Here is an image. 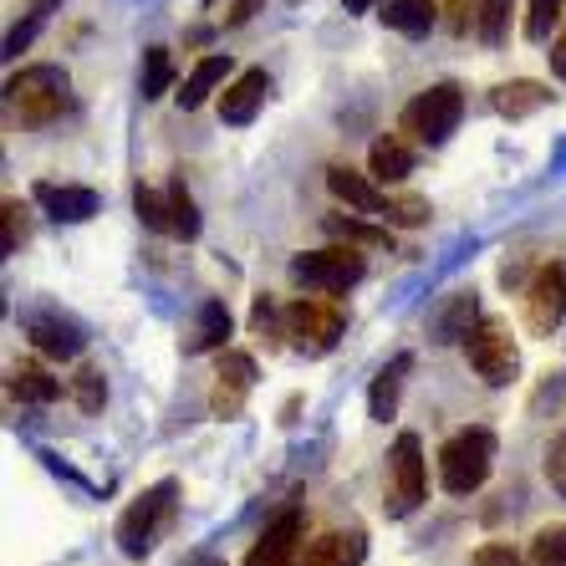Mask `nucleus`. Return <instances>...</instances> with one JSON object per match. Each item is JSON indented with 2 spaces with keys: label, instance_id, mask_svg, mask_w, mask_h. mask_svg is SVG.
<instances>
[{
  "label": "nucleus",
  "instance_id": "nucleus-1",
  "mask_svg": "<svg viewBox=\"0 0 566 566\" xmlns=\"http://www.w3.org/2000/svg\"><path fill=\"white\" fill-rule=\"evenodd\" d=\"M174 511H179V480L148 485L144 495L118 515V552L133 556V562H144V556L154 552V541L174 526Z\"/></svg>",
  "mask_w": 566,
  "mask_h": 566
},
{
  "label": "nucleus",
  "instance_id": "nucleus-2",
  "mask_svg": "<svg viewBox=\"0 0 566 566\" xmlns=\"http://www.w3.org/2000/svg\"><path fill=\"white\" fill-rule=\"evenodd\" d=\"M490 470H495V434L485 423L449 434L444 449H439V485L449 495H474L490 480Z\"/></svg>",
  "mask_w": 566,
  "mask_h": 566
},
{
  "label": "nucleus",
  "instance_id": "nucleus-3",
  "mask_svg": "<svg viewBox=\"0 0 566 566\" xmlns=\"http://www.w3.org/2000/svg\"><path fill=\"white\" fill-rule=\"evenodd\" d=\"M6 103L21 113V123L41 128V123H56L72 107V82H66L62 66H27L6 82Z\"/></svg>",
  "mask_w": 566,
  "mask_h": 566
},
{
  "label": "nucleus",
  "instance_id": "nucleus-4",
  "mask_svg": "<svg viewBox=\"0 0 566 566\" xmlns=\"http://www.w3.org/2000/svg\"><path fill=\"white\" fill-rule=\"evenodd\" d=\"M363 276H368V261H363L357 245H347V240H337L327 251L291 255V281L306 291H322V296H347Z\"/></svg>",
  "mask_w": 566,
  "mask_h": 566
},
{
  "label": "nucleus",
  "instance_id": "nucleus-5",
  "mask_svg": "<svg viewBox=\"0 0 566 566\" xmlns=\"http://www.w3.org/2000/svg\"><path fill=\"white\" fill-rule=\"evenodd\" d=\"M464 118V93L460 82H434L429 93H419L409 107H403V133H409L413 144H449V133L460 128Z\"/></svg>",
  "mask_w": 566,
  "mask_h": 566
},
{
  "label": "nucleus",
  "instance_id": "nucleus-6",
  "mask_svg": "<svg viewBox=\"0 0 566 566\" xmlns=\"http://www.w3.org/2000/svg\"><path fill=\"white\" fill-rule=\"evenodd\" d=\"M343 327H347L343 306L322 302V291H316V296H296V302L286 306V337H291V347L306 357L332 353V347L343 343Z\"/></svg>",
  "mask_w": 566,
  "mask_h": 566
},
{
  "label": "nucleus",
  "instance_id": "nucleus-7",
  "mask_svg": "<svg viewBox=\"0 0 566 566\" xmlns=\"http://www.w3.org/2000/svg\"><path fill=\"white\" fill-rule=\"evenodd\" d=\"M21 332L31 337V347H36L41 357H56V363H72V357H82V347H87V327L52 302L27 306V312H21Z\"/></svg>",
  "mask_w": 566,
  "mask_h": 566
},
{
  "label": "nucleus",
  "instance_id": "nucleus-8",
  "mask_svg": "<svg viewBox=\"0 0 566 566\" xmlns=\"http://www.w3.org/2000/svg\"><path fill=\"white\" fill-rule=\"evenodd\" d=\"M429 495V474H423V444L419 434H398L394 454H388V515L403 521L413 515Z\"/></svg>",
  "mask_w": 566,
  "mask_h": 566
},
{
  "label": "nucleus",
  "instance_id": "nucleus-9",
  "mask_svg": "<svg viewBox=\"0 0 566 566\" xmlns=\"http://www.w3.org/2000/svg\"><path fill=\"white\" fill-rule=\"evenodd\" d=\"M464 353H470V368L490 382V388H511L515 373H521V353H515V337L505 322H480V327L464 337Z\"/></svg>",
  "mask_w": 566,
  "mask_h": 566
},
{
  "label": "nucleus",
  "instance_id": "nucleus-10",
  "mask_svg": "<svg viewBox=\"0 0 566 566\" xmlns=\"http://www.w3.org/2000/svg\"><path fill=\"white\" fill-rule=\"evenodd\" d=\"M566 322V265H541L526 286V327L536 337H552Z\"/></svg>",
  "mask_w": 566,
  "mask_h": 566
},
{
  "label": "nucleus",
  "instance_id": "nucleus-11",
  "mask_svg": "<svg viewBox=\"0 0 566 566\" xmlns=\"http://www.w3.org/2000/svg\"><path fill=\"white\" fill-rule=\"evenodd\" d=\"M251 388H255V357L240 353V347H224V353H220V373H214V394H210L214 419H235V413L245 409Z\"/></svg>",
  "mask_w": 566,
  "mask_h": 566
},
{
  "label": "nucleus",
  "instance_id": "nucleus-12",
  "mask_svg": "<svg viewBox=\"0 0 566 566\" xmlns=\"http://www.w3.org/2000/svg\"><path fill=\"white\" fill-rule=\"evenodd\" d=\"M296 552H302V511L286 505V511L261 531V541L251 546L245 566H296Z\"/></svg>",
  "mask_w": 566,
  "mask_h": 566
},
{
  "label": "nucleus",
  "instance_id": "nucleus-13",
  "mask_svg": "<svg viewBox=\"0 0 566 566\" xmlns=\"http://www.w3.org/2000/svg\"><path fill=\"white\" fill-rule=\"evenodd\" d=\"M31 199H36L41 210L52 214L56 224H82L93 220L97 210H103V195L87 185H52V179H41L36 189H31Z\"/></svg>",
  "mask_w": 566,
  "mask_h": 566
},
{
  "label": "nucleus",
  "instance_id": "nucleus-14",
  "mask_svg": "<svg viewBox=\"0 0 566 566\" xmlns=\"http://www.w3.org/2000/svg\"><path fill=\"white\" fill-rule=\"evenodd\" d=\"M474 327H480V302H474V291H449L444 302L429 312V337H434L439 347L464 343Z\"/></svg>",
  "mask_w": 566,
  "mask_h": 566
},
{
  "label": "nucleus",
  "instance_id": "nucleus-15",
  "mask_svg": "<svg viewBox=\"0 0 566 566\" xmlns=\"http://www.w3.org/2000/svg\"><path fill=\"white\" fill-rule=\"evenodd\" d=\"M265 93H271V77H265L261 66H251V72H240L230 87L220 93V118L230 123V128H245V123L261 113Z\"/></svg>",
  "mask_w": 566,
  "mask_h": 566
},
{
  "label": "nucleus",
  "instance_id": "nucleus-16",
  "mask_svg": "<svg viewBox=\"0 0 566 566\" xmlns=\"http://www.w3.org/2000/svg\"><path fill=\"white\" fill-rule=\"evenodd\" d=\"M327 189L343 199L347 210H357V214H388V195L373 185V174H357V169H347V164H332V169H327Z\"/></svg>",
  "mask_w": 566,
  "mask_h": 566
},
{
  "label": "nucleus",
  "instance_id": "nucleus-17",
  "mask_svg": "<svg viewBox=\"0 0 566 566\" xmlns=\"http://www.w3.org/2000/svg\"><path fill=\"white\" fill-rule=\"evenodd\" d=\"M363 556H368L363 531H327L296 556V566H363Z\"/></svg>",
  "mask_w": 566,
  "mask_h": 566
},
{
  "label": "nucleus",
  "instance_id": "nucleus-18",
  "mask_svg": "<svg viewBox=\"0 0 566 566\" xmlns=\"http://www.w3.org/2000/svg\"><path fill=\"white\" fill-rule=\"evenodd\" d=\"M409 373H413V357L398 353L394 363H388V368L373 378V388H368V413H373L378 423H388V419L398 413V394H403V378H409Z\"/></svg>",
  "mask_w": 566,
  "mask_h": 566
},
{
  "label": "nucleus",
  "instance_id": "nucleus-19",
  "mask_svg": "<svg viewBox=\"0 0 566 566\" xmlns=\"http://www.w3.org/2000/svg\"><path fill=\"white\" fill-rule=\"evenodd\" d=\"M552 103V87H541V82H501L495 93H490V107L501 113V118H531L541 107Z\"/></svg>",
  "mask_w": 566,
  "mask_h": 566
},
{
  "label": "nucleus",
  "instance_id": "nucleus-20",
  "mask_svg": "<svg viewBox=\"0 0 566 566\" xmlns=\"http://www.w3.org/2000/svg\"><path fill=\"white\" fill-rule=\"evenodd\" d=\"M327 235L332 240H347L357 251H394V224H363L353 214H327Z\"/></svg>",
  "mask_w": 566,
  "mask_h": 566
},
{
  "label": "nucleus",
  "instance_id": "nucleus-21",
  "mask_svg": "<svg viewBox=\"0 0 566 566\" xmlns=\"http://www.w3.org/2000/svg\"><path fill=\"white\" fill-rule=\"evenodd\" d=\"M230 312H224V302H205L199 306V322H195V332H189V343H185V353L189 357H199V353H224V337H230Z\"/></svg>",
  "mask_w": 566,
  "mask_h": 566
},
{
  "label": "nucleus",
  "instance_id": "nucleus-22",
  "mask_svg": "<svg viewBox=\"0 0 566 566\" xmlns=\"http://www.w3.org/2000/svg\"><path fill=\"white\" fill-rule=\"evenodd\" d=\"M368 174L378 179V185H398V179H409L413 174V148L403 144V138H378L373 144V154H368Z\"/></svg>",
  "mask_w": 566,
  "mask_h": 566
},
{
  "label": "nucleus",
  "instance_id": "nucleus-23",
  "mask_svg": "<svg viewBox=\"0 0 566 566\" xmlns=\"http://www.w3.org/2000/svg\"><path fill=\"white\" fill-rule=\"evenodd\" d=\"M230 77V56H205V62L195 66V72H189L185 77V87H179V107H185V113H195V107H205L210 103V93L214 87H220V82Z\"/></svg>",
  "mask_w": 566,
  "mask_h": 566
},
{
  "label": "nucleus",
  "instance_id": "nucleus-24",
  "mask_svg": "<svg viewBox=\"0 0 566 566\" xmlns=\"http://www.w3.org/2000/svg\"><path fill=\"white\" fill-rule=\"evenodd\" d=\"M11 394L21 398V403H56V398H62V378H52V373L36 368V363H15Z\"/></svg>",
  "mask_w": 566,
  "mask_h": 566
},
{
  "label": "nucleus",
  "instance_id": "nucleus-25",
  "mask_svg": "<svg viewBox=\"0 0 566 566\" xmlns=\"http://www.w3.org/2000/svg\"><path fill=\"white\" fill-rule=\"evenodd\" d=\"M382 21H388L398 36H429V27L439 21V6L434 0H388Z\"/></svg>",
  "mask_w": 566,
  "mask_h": 566
},
{
  "label": "nucleus",
  "instance_id": "nucleus-26",
  "mask_svg": "<svg viewBox=\"0 0 566 566\" xmlns=\"http://www.w3.org/2000/svg\"><path fill=\"white\" fill-rule=\"evenodd\" d=\"M66 394H72V403H77L82 413H97V409L107 403V378H103V368L82 363V368L66 378Z\"/></svg>",
  "mask_w": 566,
  "mask_h": 566
},
{
  "label": "nucleus",
  "instance_id": "nucleus-27",
  "mask_svg": "<svg viewBox=\"0 0 566 566\" xmlns=\"http://www.w3.org/2000/svg\"><path fill=\"white\" fill-rule=\"evenodd\" d=\"M133 210H138V220L154 230V235H174V220H169V189L158 195V189L138 185L133 189Z\"/></svg>",
  "mask_w": 566,
  "mask_h": 566
},
{
  "label": "nucleus",
  "instance_id": "nucleus-28",
  "mask_svg": "<svg viewBox=\"0 0 566 566\" xmlns=\"http://www.w3.org/2000/svg\"><path fill=\"white\" fill-rule=\"evenodd\" d=\"M169 82H174V56L164 52V46H148L144 52V82H138L144 103H154V97L169 93Z\"/></svg>",
  "mask_w": 566,
  "mask_h": 566
},
{
  "label": "nucleus",
  "instance_id": "nucleus-29",
  "mask_svg": "<svg viewBox=\"0 0 566 566\" xmlns=\"http://www.w3.org/2000/svg\"><path fill=\"white\" fill-rule=\"evenodd\" d=\"M169 220H174V240L199 235V210H195V199H189L185 179H169Z\"/></svg>",
  "mask_w": 566,
  "mask_h": 566
},
{
  "label": "nucleus",
  "instance_id": "nucleus-30",
  "mask_svg": "<svg viewBox=\"0 0 566 566\" xmlns=\"http://www.w3.org/2000/svg\"><path fill=\"white\" fill-rule=\"evenodd\" d=\"M511 11H515V0H480V21H474V31H480L485 46H501L505 41V31H511Z\"/></svg>",
  "mask_w": 566,
  "mask_h": 566
},
{
  "label": "nucleus",
  "instance_id": "nucleus-31",
  "mask_svg": "<svg viewBox=\"0 0 566 566\" xmlns=\"http://www.w3.org/2000/svg\"><path fill=\"white\" fill-rule=\"evenodd\" d=\"M52 6H62V0H31L27 6V21L21 27H11V36H6V56H21L36 41V31H41V21L52 15Z\"/></svg>",
  "mask_w": 566,
  "mask_h": 566
},
{
  "label": "nucleus",
  "instance_id": "nucleus-32",
  "mask_svg": "<svg viewBox=\"0 0 566 566\" xmlns=\"http://www.w3.org/2000/svg\"><path fill=\"white\" fill-rule=\"evenodd\" d=\"M531 566H566V526H546L531 541Z\"/></svg>",
  "mask_w": 566,
  "mask_h": 566
},
{
  "label": "nucleus",
  "instance_id": "nucleus-33",
  "mask_svg": "<svg viewBox=\"0 0 566 566\" xmlns=\"http://www.w3.org/2000/svg\"><path fill=\"white\" fill-rule=\"evenodd\" d=\"M382 220L413 230V224L429 220V199H419V195H388V214H382Z\"/></svg>",
  "mask_w": 566,
  "mask_h": 566
},
{
  "label": "nucleus",
  "instance_id": "nucleus-34",
  "mask_svg": "<svg viewBox=\"0 0 566 566\" xmlns=\"http://www.w3.org/2000/svg\"><path fill=\"white\" fill-rule=\"evenodd\" d=\"M556 15H562V0H531V11H526V36L531 41H546L556 27Z\"/></svg>",
  "mask_w": 566,
  "mask_h": 566
},
{
  "label": "nucleus",
  "instance_id": "nucleus-35",
  "mask_svg": "<svg viewBox=\"0 0 566 566\" xmlns=\"http://www.w3.org/2000/svg\"><path fill=\"white\" fill-rule=\"evenodd\" d=\"M0 220H6V255H15L27 245V205H21V199H6V214H0Z\"/></svg>",
  "mask_w": 566,
  "mask_h": 566
},
{
  "label": "nucleus",
  "instance_id": "nucleus-36",
  "mask_svg": "<svg viewBox=\"0 0 566 566\" xmlns=\"http://www.w3.org/2000/svg\"><path fill=\"white\" fill-rule=\"evenodd\" d=\"M546 480H552V485L566 495V434L552 439V449H546Z\"/></svg>",
  "mask_w": 566,
  "mask_h": 566
},
{
  "label": "nucleus",
  "instance_id": "nucleus-37",
  "mask_svg": "<svg viewBox=\"0 0 566 566\" xmlns=\"http://www.w3.org/2000/svg\"><path fill=\"white\" fill-rule=\"evenodd\" d=\"M470 566H526V562H521L511 546H480V552L470 556Z\"/></svg>",
  "mask_w": 566,
  "mask_h": 566
},
{
  "label": "nucleus",
  "instance_id": "nucleus-38",
  "mask_svg": "<svg viewBox=\"0 0 566 566\" xmlns=\"http://www.w3.org/2000/svg\"><path fill=\"white\" fill-rule=\"evenodd\" d=\"M546 56H552V72H556V77H566V31L552 41V52H546Z\"/></svg>",
  "mask_w": 566,
  "mask_h": 566
},
{
  "label": "nucleus",
  "instance_id": "nucleus-39",
  "mask_svg": "<svg viewBox=\"0 0 566 566\" xmlns=\"http://www.w3.org/2000/svg\"><path fill=\"white\" fill-rule=\"evenodd\" d=\"M251 11H255V0H235V11L224 15V27H240V21H251Z\"/></svg>",
  "mask_w": 566,
  "mask_h": 566
},
{
  "label": "nucleus",
  "instance_id": "nucleus-40",
  "mask_svg": "<svg viewBox=\"0 0 566 566\" xmlns=\"http://www.w3.org/2000/svg\"><path fill=\"white\" fill-rule=\"evenodd\" d=\"M347 11H368V6H378V0H343Z\"/></svg>",
  "mask_w": 566,
  "mask_h": 566
},
{
  "label": "nucleus",
  "instance_id": "nucleus-41",
  "mask_svg": "<svg viewBox=\"0 0 566 566\" xmlns=\"http://www.w3.org/2000/svg\"><path fill=\"white\" fill-rule=\"evenodd\" d=\"M189 566H220V562H205V556H195V562H189Z\"/></svg>",
  "mask_w": 566,
  "mask_h": 566
}]
</instances>
